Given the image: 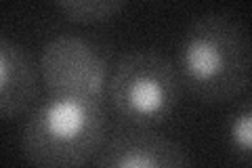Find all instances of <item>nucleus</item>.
I'll list each match as a JSON object with an SVG mask.
<instances>
[{"mask_svg":"<svg viewBox=\"0 0 252 168\" xmlns=\"http://www.w3.org/2000/svg\"><path fill=\"white\" fill-rule=\"evenodd\" d=\"M177 74L185 89L210 105L238 99L252 76L246 26L225 13H204L185 28L177 53Z\"/></svg>","mask_w":252,"mask_h":168,"instance_id":"obj_1","label":"nucleus"},{"mask_svg":"<svg viewBox=\"0 0 252 168\" xmlns=\"http://www.w3.org/2000/svg\"><path fill=\"white\" fill-rule=\"evenodd\" d=\"M105 129L107 120L99 99L51 95L23 126L21 156L40 168L91 164L105 141Z\"/></svg>","mask_w":252,"mask_h":168,"instance_id":"obj_2","label":"nucleus"},{"mask_svg":"<svg viewBox=\"0 0 252 168\" xmlns=\"http://www.w3.org/2000/svg\"><path fill=\"white\" fill-rule=\"evenodd\" d=\"M181 89L177 67L162 53L139 49L124 55L112 69L107 99L124 124L156 129L172 118Z\"/></svg>","mask_w":252,"mask_h":168,"instance_id":"obj_3","label":"nucleus"},{"mask_svg":"<svg viewBox=\"0 0 252 168\" xmlns=\"http://www.w3.org/2000/svg\"><path fill=\"white\" fill-rule=\"evenodd\" d=\"M38 71L51 95L99 99L107 93V53L89 38L57 34L42 46Z\"/></svg>","mask_w":252,"mask_h":168,"instance_id":"obj_4","label":"nucleus"},{"mask_svg":"<svg viewBox=\"0 0 252 168\" xmlns=\"http://www.w3.org/2000/svg\"><path fill=\"white\" fill-rule=\"evenodd\" d=\"M91 164L99 168H185L191 166V156L175 139L152 133V129H135L103 141Z\"/></svg>","mask_w":252,"mask_h":168,"instance_id":"obj_5","label":"nucleus"},{"mask_svg":"<svg viewBox=\"0 0 252 168\" xmlns=\"http://www.w3.org/2000/svg\"><path fill=\"white\" fill-rule=\"evenodd\" d=\"M38 67L30 53L13 40L0 38V118L23 114L36 99Z\"/></svg>","mask_w":252,"mask_h":168,"instance_id":"obj_6","label":"nucleus"},{"mask_svg":"<svg viewBox=\"0 0 252 168\" xmlns=\"http://www.w3.org/2000/svg\"><path fill=\"white\" fill-rule=\"evenodd\" d=\"M128 0H55L57 9L65 15L69 21L93 26L103 23L118 15Z\"/></svg>","mask_w":252,"mask_h":168,"instance_id":"obj_7","label":"nucleus"},{"mask_svg":"<svg viewBox=\"0 0 252 168\" xmlns=\"http://www.w3.org/2000/svg\"><path fill=\"white\" fill-rule=\"evenodd\" d=\"M227 143L240 162L248 164L252 160V107L248 103L231 114L227 122Z\"/></svg>","mask_w":252,"mask_h":168,"instance_id":"obj_8","label":"nucleus"}]
</instances>
